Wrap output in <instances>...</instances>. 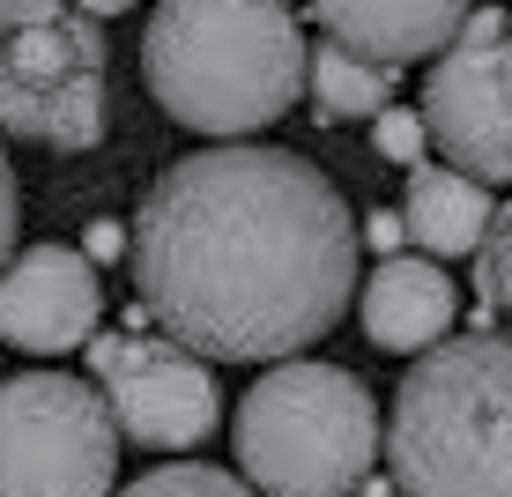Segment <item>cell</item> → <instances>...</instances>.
<instances>
[{"label": "cell", "instance_id": "6da1fadb", "mask_svg": "<svg viewBox=\"0 0 512 497\" xmlns=\"http://www.w3.org/2000/svg\"><path fill=\"white\" fill-rule=\"evenodd\" d=\"M357 290V223L290 149H201L134 216V305L208 364H282Z\"/></svg>", "mask_w": 512, "mask_h": 497}, {"label": "cell", "instance_id": "7a4b0ae2", "mask_svg": "<svg viewBox=\"0 0 512 497\" xmlns=\"http://www.w3.org/2000/svg\"><path fill=\"white\" fill-rule=\"evenodd\" d=\"M305 30L290 0H164L141 38L149 97L193 134H260L305 90Z\"/></svg>", "mask_w": 512, "mask_h": 497}, {"label": "cell", "instance_id": "3957f363", "mask_svg": "<svg viewBox=\"0 0 512 497\" xmlns=\"http://www.w3.org/2000/svg\"><path fill=\"white\" fill-rule=\"evenodd\" d=\"M401 497H512V334L431 342L386 416Z\"/></svg>", "mask_w": 512, "mask_h": 497}, {"label": "cell", "instance_id": "277c9868", "mask_svg": "<svg viewBox=\"0 0 512 497\" xmlns=\"http://www.w3.org/2000/svg\"><path fill=\"white\" fill-rule=\"evenodd\" d=\"M238 460L268 497H349L372 483L379 401L342 364L282 357L238 401Z\"/></svg>", "mask_w": 512, "mask_h": 497}, {"label": "cell", "instance_id": "5b68a950", "mask_svg": "<svg viewBox=\"0 0 512 497\" xmlns=\"http://www.w3.org/2000/svg\"><path fill=\"white\" fill-rule=\"evenodd\" d=\"M119 423L97 379L23 371L0 386V497H112Z\"/></svg>", "mask_w": 512, "mask_h": 497}, {"label": "cell", "instance_id": "8992f818", "mask_svg": "<svg viewBox=\"0 0 512 497\" xmlns=\"http://www.w3.org/2000/svg\"><path fill=\"white\" fill-rule=\"evenodd\" d=\"M0 134L45 149L104 141V30L97 15L60 8L0 38Z\"/></svg>", "mask_w": 512, "mask_h": 497}, {"label": "cell", "instance_id": "52a82bcc", "mask_svg": "<svg viewBox=\"0 0 512 497\" xmlns=\"http://www.w3.org/2000/svg\"><path fill=\"white\" fill-rule=\"evenodd\" d=\"M423 127L483 186H512V15L505 8H468L453 45L431 60Z\"/></svg>", "mask_w": 512, "mask_h": 497}, {"label": "cell", "instance_id": "ba28073f", "mask_svg": "<svg viewBox=\"0 0 512 497\" xmlns=\"http://www.w3.org/2000/svg\"><path fill=\"white\" fill-rule=\"evenodd\" d=\"M82 349H90V379H97L104 408H112L119 438L156 446V453H186L216 431L223 401H216L201 349L171 342L164 327L156 334H90Z\"/></svg>", "mask_w": 512, "mask_h": 497}, {"label": "cell", "instance_id": "9c48e42d", "mask_svg": "<svg viewBox=\"0 0 512 497\" xmlns=\"http://www.w3.org/2000/svg\"><path fill=\"white\" fill-rule=\"evenodd\" d=\"M104 319L97 268L75 245H30L23 260L0 268V342L30 349V357H60L82 349Z\"/></svg>", "mask_w": 512, "mask_h": 497}, {"label": "cell", "instance_id": "30bf717a", "mask_svg": "<svg viewBox=\"0 0 512 497\" xmlns=\"http://www.w3.org/2000/svg\"><path fill=\"white\" fill-rule=\"evenodd\" d=\"M312 15L349 52L409 67V60H438L453 45V30L468 23V0H312Z\"/></svg>", "mask_w": 512, "mask_h": 497}, {"label": "cell", "instance_id": "8fae6325", "mask_svg": "<svg viewBox=\"0 0 512 497\" xmlns=\"http://www.w3.org/2000/svg\"><path fill=\"white\" fill-rule=\"evenodd\" d=\"M446 327H453L446 268H438L431 253H386L372 268V282H364V334H372L379 349L416 357V349H431Z\"/></svg>", "mask_w": 512, "mask_h": 497}, {"label": "cell", "instance_id": "7c38bea8", "mask_svg": "<svg viewBox=\"0 0 512 497\" xmlns=\"http://www.w3.org/2000/svg\"><path fill=\"white\" fill-rule=\"evenodd\" d=\"M490 216V186L475 171H446V164H416L409 171V201H401V223H409V245L431 260H453V253H475L483 245Z\"/></svg>", "mask_w": 512, "mask_h": 497}, {"label": "cell", "instance_id": "4fadbf2b", "mask_svg": "<svg viewBox=\"0 0 512 497\" xmlns=\"http://www.w3.org/2000/svg\"><path fill=\"white\" fill-rule=\"evenodd\" d=\"M312 82V104H320V119H372L394 104V67L372 60V52H349L342 38L320 45V60L305 67Z\"/></svg>", "mask_w": 512, "mask_h": 497}, {"label": "cell", "instance_id": "5bb4252c", "mask_svg": "<svg viewBox=\"0 0 512 497\" xmlns=\"http://www.w3.org/2000/svg\"><path fill=\"white\" fill-rule=\"evenodd\" d=\"M475 290H483V305L498 312V327L512 334V201L490 216L483 245H475Z\"/></svg>", "mask_w": 512, "mask_h": 497}, {"label": "cell", "instance_id": "9a60e30c", "mask_svg": "<svg viewBox=\"0 0 512 497\" xmlns=\"http://www.w3.org/2000/svg\"><path fill=\"white\" fill-rule=\"evenodd\" d=\"M119 497H253V490H245L238 475H223V468L179 460V468H156V475H141V483H127Z\"/></svg>", "mask_w": 512, "mask_h": 497}, {"label": "cell", "instance_id": "2e32d148", "mask_svg": "<svg viewBox=\"0 0 512 497\" xmlns=\"http://www.w3.org/2000/svg\"><path fill=\"white\" fill-rule=\"evenodd\" d=\"M372 141L386 164H423V149H431V127H423V112H401V104H386V112H372Z\"/></svg>", "mask_w": 512, "mask_h": 497}, {"label": "cell", "instance_id": "e0dca14e", "mask_svg": "<svg viewBox=\"0 0 512 497\" xmlns=\"http://www.w3.org/2000/svg\"><path fill=\"white\" fill-rule=\"evenodd\" d=\"M15 216H23V201H15V164H8V149H0V268L15 260Z\"/></svg>", "mask_w": 512, "mask_h": 497}, {"label": "cell", "instance_id": "ac0fdd59", "mask_svg": "<svg viewBox=\"0 0 512 497\" xmlns=\"http://www.w3.org/2000/svg\"><path fill=\"white\" fill-rule=\"evenodd\" d=\"M67 0H0V38L8 30H23V23H38V15H60Z\"/></svg>", "mask_w": 512, "mask_h": 497}, {"label": "cell", "instance_id": "d6986e66", "mask_svg": "<svg viewBox=\"0 0 512 497\" xmlns=\"http://www.w3.org/2000/svg\"><path fill=\"white\" fill-rule=\"evenodd\" d=\"M364 238H372V253L386 260V253H394V245H401V238H409V223H401V216H394V208H379V216H364Z\"/></svg>", "mask_w": 512, "mask_h": 497}, {"label": "cell", "instance_id": "ffe728a7", "mask_svg": "<svg viewBox=\"0 0 512 497\" xmlns=\"http://www.w3.org/2000/svg\"><path fill=\"white\" fill-rule=\"evenodd\" d=\"M119 245H127V238H119V223H97V230H90V253H97V260H112Z\"/></svg>", "mask_w": 512, "mask_h": 497}, {"label": "cell", "instance_id": "44dd1931", "mask_svg": "<svg viewBox=\"0 0 512 497\" xmlns=\"http://www.w3.org/2000/svg\"><path fill=\"white\" fill-rule=\"evenodd\" d=\"M67 8H82V15H119V8H134V0H67Z\"/></svg>", "mask_w": 512, "mask_h": 497}]
</instances>
